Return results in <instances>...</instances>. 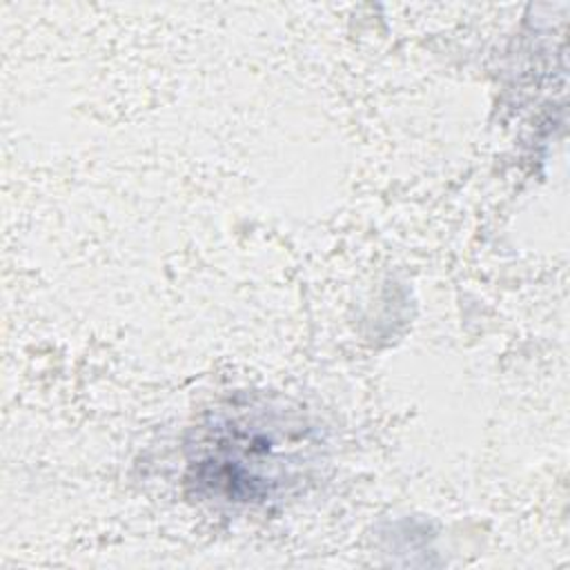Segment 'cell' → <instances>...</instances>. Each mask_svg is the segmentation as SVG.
Returning <instances> with one entry per match:
<instances>
[{
    "instance_id": "obj_1",
    "label": "cell",
    "mask_w": 570,
    "mask_h": 570,
    "mask_svg": "<svg viewBox=\"0 0 570 570\" xmlns=\"http://www.w3.org/2000/svg\"><path fill=\"white\" fill-rule=\"evenodd\" d=\"M187 479L209 501L265 505L289 494L321 456V434L298 407L236 399L216 407L187 448Z\"/></svg>"
}]
</instances>
